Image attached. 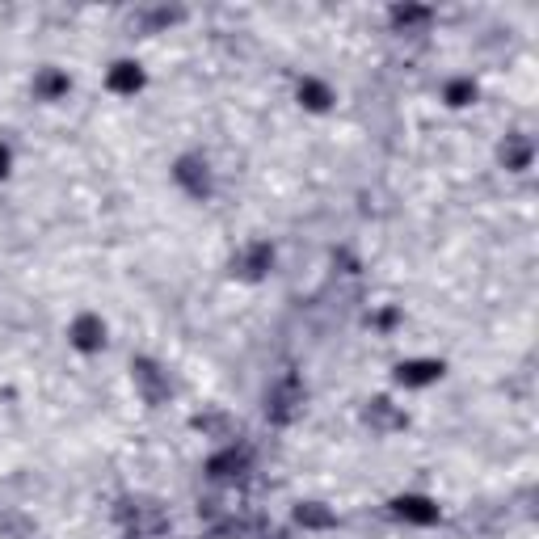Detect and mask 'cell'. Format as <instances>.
I'll return each instance as SVG.
<instances>
[{"label":"cell","mask_w":539,"mask_h":539,"mask_svg":"<svg viewBox=\"0 0 539 539\" xmlns=\"http://www.w3.org/2000/svg\"><path fill=\"white\" fill-rule=\"evenodd\" d=\"M392 514L405 518V523L430 527V523H438V502L434 497H422V493H401V497H392Z\"/></svg>","instance_id":"277c9868"},{"label":"cell","mask_w":539,"mask_h":539,"mask_svg":"<svg viewBox=\"0 0 539 539\" xmlns=\"http://www.w3.org/2000/svg\"><path fill=\"white\" fill-rule=\"evenodd\" d=\"M13 173V148L9 144H0V182Z\"/></svg>","instance_id":"9c48e42d"},{"label":"cell","mask_w":539,"mask_h":539,"mask_svg":"<svg viewBox=\"0 0 539 539\" xmlns=\"http://www.w3.org/2000/svg\"><path fill=\"white\" fill-rule=\"evenodd\" d=\"M392 17H396V22H401V26H413V22H426L430 13H426V9H396Z\"/></svg>","instance_id":"ba28073f"},{"label":"cell","mask_w":539,"mask_h":539,"mask_svg":"<svg viewBox=\"0 0 539 539\" xmlns=\"http://www.w3.org/2000/svg\"><path fill=\"white\" fill-rule=\"evenodd\" d=\"M106 85L118 97H135L139 89L148 85V72H144L139 59H118V64H110V72H106Z\"/></svg>","instance_id":"3957f363"},{"label":"cell","mask_w":539,"mask_h":539,"mask_svg":"<svg viewBox=\"0 0 539 539\" xmlns=\"http://www.w3.org/2000/svg\"><path fill=\"white\" fill-rule=\"evenodd\" d=\"M295 97H299V106L304 110H312V114H325V110H333V89L321 81V76H304V81L295 85Z\"/></svg>","instance_id":"5b68a950"},{"label":"cell","mask_w":539,"mask_h":539,"mask_svg":"<svg viewBox=\"0 0 539 539\" xmlns=\"http://www.w3.org/2000/svg\"><path fill=\"white\" fill-rule=\"evenodd\" d=\"M476 93H481V89H476L472 76H455V81L443 85V102H447L451 110H468V106L476 102Z\"/></svg>","instance_id":"52a82bcc"},{"label":"cell","mask_w":539,"mask_h":539,"mask_svg":"<svg viewBox=\"0 0 539 539\" xmlns=\"http://www.w3.org/2000/svg\"><path fill=\"white\" fill-rule=\"evenodd\" d=\"M68 89H72V76L59 68H43L34 76V93L43 97V102H59V97H68Z\"/></svg>","instance_id":"8992f818"},{"label":"cell","mask_w":539,"mask_h":539,"mask_svg":"<svg viewBox=\"0 0 539 539\" xmlns=\"http://www.w3.org/2000/svg\"><path fill=\"white\" fill-rule=\"evenodd\" d=\"M106 321L97 312H81L76 321L68 325V346L81 350V354H102L106 350Z\"/></svg>","instance_id":"6da1fadb"},{"label":"cell","mask_w":539,"mask_h":539,"mask_svg":"<svg viewBox=\"0 0 539 539\" xmlns=\"http://www.w3.org/2000/svg\"><path fill=\"white\" fill-rule=\"evenodd\" d=\"M443 358H409V363L396 367V384L401 388H430L443 379Z\"/></svg>","instance_id":"7a4b0ae2"}]
</instances>
